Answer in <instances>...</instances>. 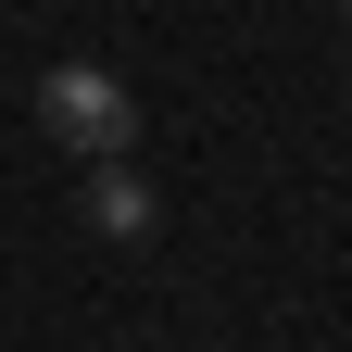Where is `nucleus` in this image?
Returning a JSON list of instances; mask_svg holds the SVG:
<instances>
[{
	"label": "nucleus",
	"instance_id": "nucleus-2",
	"mask_svg": "<svg viewBox=\"0 0 352 352\" xmlns=\"http://www.w3.org/2000/svg\"><path fill=\"white\" fill-rule=\"evenodd\" d=\"M76 214H88V227H101L113 252H126V239H151V176L126 164V151H113V164H88V189H76Z\"/></svg>",
	"mask_w": 352,
	"mask_h": 352
},
{
	"label": "nucleus",
	"instance_id": "nucleus-1",
	"mask_svg": "<svg viewBox=\"0 0 352 352\" xmlns=\"http://www.w3.org/2000/svg\"><path fill=\"white\" fill-rule=\"evenodd\" d=\"M38 139L76 151V164L139 151V101H126V76H113V63H51V76H38Z\"/></svg>",
	"mask_w": 352,
	"mask_h": 352
}]
</instances>
